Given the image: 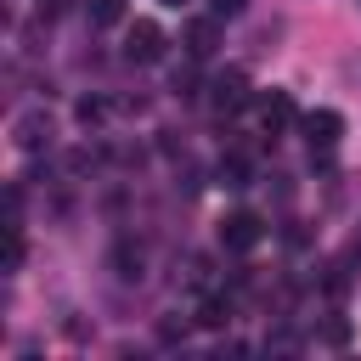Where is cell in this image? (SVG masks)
<instances>
[{
  "label": "cell",
  "instance_id": "cell-3",
  "mask_svg": "<svg viewBox=\"0 0 361 361\" xmlns=\"http://www.w3.org/2000/svg\"><path fill=\"white\" fill-rule=\"evenodd\" d=\"M254 107H259V130H265V135H282L288 124H299V107H293L288 90H265Z\"/></svg>",
  "mask_w": 361,
  "mask_h": 361
},
{
  "label": "cell",
  "instance_id": "cell-11",
  "mask_svg": "<svg viewBox=\"0 0 361 361\" xmlns=\"http://www.w3.org/2000/svg\"><path fill=\"white\" fill-rule=\"evenodd\" d=\"M23 254H28L23 226H6V271H23Z\"/></svg>",
  "mask_w": 361,
  "mask_h": 361
},
{
  "label": "cell",
  "instance_id": "cell-5",
  "mask_svg": "<svg viewBox=\"0 0 361 361\" xmlns=\"http://www.w3.org/2000/svg\"><path fill=\"white\" fill-rule=\"evenodd\" d=\"M180 45H186V56H192V62L214 56V45H220V17H192V23H186V34H180Z\"/></svg>",
  "mask_w": 361,
  "mask_h": 361
},
{
  "label": "cell",
  "instance_id": "cell-2",
  "mask_svg": "<svg viewBox=\"0 0 361 361\" xmlns=\"http://www.w3.org/2000/svg\"><path fill=\"white\" fill-rule=\"evenodd\" d=\"M299 130H305L310 152H327V147H338V135H344V118H338L333 107H310V113L299 118Z\"/></svg>",
  "mask_w": 361,
  "mask_h": 361
},
{
  "label": "cell",
  "instance_id": "cell-16",
  "mask_svg": "<svg viewBox=\"0 0 361 361\" xmlns=\"http://www.w3.org/2000/svg\"><path fill=\"white\" fill-rule=\"evenodd\" d=\"M158 6H175V11H180V6H186V0H158Z\"/></svg>",
  "mask_w": 361,
  "mask_h": 361
},
{
  "label": "cell",
  "instance_id": "cell-12",
  "mask_svg": "<svg viewBox=\"0 0 361 361\" xmlns=\"http://www.w3.org/2000/svg\"><path fill=\"white\" fill-rule=\"evenodd\" d=\"M73 113H79V124H102V118H107V102H102V96H85Z\"/></svg>",
  "mask_w": 361,
  "mask_h": 361
},
{
  "label": "cell",
  "instance_id": "cell-14",
  "mask_svg": "<svg viewBox=\"0 0 361 361\" xmlns=\"http://www.w3.org/2000/svg\"><path fill=\"white\" fill-rule=\"evenodd\" d=\"M243 6H248V0H214V17H237Z\"/></svg>",
  "mask_w": 361,
  "mask_h": 361
},
{
  "label": "cell",
  "instance_id": "cell-13",
  "mask_svg": "<svg viewBox=\"0 0 361 361\" xmlns=\"http://www.w3.org/2000/svg\"><path fill=\"white\" fill-rule=\"evenodd\" d=\"M322 338H327V344H344V338H350V322H327Z\"/></svg>",
  "mask_w": 361,
  "mask_h": 361
},
{
  "label": "cell",
  "instance_id": "cell-15",
  "mask_svg": "<svg viewBox=\"0 0 361 361\" xmlns=\"http://www.w3.org/2000/svg\"><path fill=\"white\" fill-rule=\"evenodd\" d=\"M344 259H350V265H361V231L350 237V248H344Z\"/></svg>",
  "mask_w": 361,
  "mask_h": 361
},
{
  "label": "cell",
  "instance_id": "cell-10",
  "mask_svg": "<svg viewBox=\"0 0 361 361\" xmlns=\"http://www.w3.org/2000/svg\"><path fill=\"white\" fill-rule=\"evenodd\" d=\"M226 322H231V305L226 299H203L197 305V327H226Z\"/></svg>",
  "mask_w": 361,
  "mask_h": 361
},
{
  "label": "cell",
  "instance_id": "cell-9",
  "mask_svg": "<svg viewBox=\"0 0 361 361\" xmlns=\"http://www.w3.org/2000/svg\"><path fill=\"white\" fill-rule=\"evenodd\" d=\"M85 17L96 28H113V23H124V0H85Z\"/></svg>",
  "mask_w": 361,
  "mask_h": 361
},
{
  "label": "cell",
  "instance_id": "cell-6",
  "mask_svg": "<svg viewBox=\"0 0 361 361\" xmlns=\"http://www.w3.org/2000/svg\"><path fill=\"white\" fill-rule=\"evenodd\" d=\"M209 102H214L220 113H237V107L248 102V73H237V68H231V73H220V79L209 85Z\"/></svg>",
  "mask_w": 361,
  "mask_h": 361
},
{
  "label": "cell",
  "instance_id": "cell-1",
  "mask_svg": "<svg viewBox=\"0 0 361 361\" xmlns=\"http://www.w3.org/2000/svg\"><path fill=\"white\" fill-rule=\"evenodd\" d=\"M259 237H265V220H259V214H248V209H237V214H226V220H220V248H231V254L259 248Z\"/></svg>",
  "mask_w": 361,
  "mask_h": 361
},
{
  "label": "cell",
  "instance_id": "cell-7",
  "mask_svg": "<svg viewBox=\"0 0 361 361\" xmlns=\"http://www.w3.org/2000/svg\"><path fill=\"white\" fill-rule=\"evenodd\" d=\"M11 135H17L23 152H39V147L51 141V118H45V113H23V118L11 124Z\"/></svg>",
  "mask_w": 361,
  "mask_h": 361
},
{
  "label": "cell",
  "instance_id": "cell-8",
  "mask_svg": "<svg viewBox=\"0 0 361 361\" xmlns=\"http://www.w3.org/2000/svg\"><path fill=\"white\" fill-rule=\"evenodd\" d=\"M214 175H220V186H231V192H243L254 169H248V158H237V152H231V158H220V169H214Z\"/></svg>",
  "mask_w": 361,
  "mask_h": 361
},
{
  "label": "cell",
  "instance_id": "cell-4",
  "mask_svg": "<svg viewBox=\"0 0 361 361\" xmlns=\"http://www.w3.org/2000/svg\"><path fill=\"white\" fill-rule=\"evenodd\" d=\"M164 45H169V39H164L158 23H130V34H124V56H130V62H158Z\"/></svg>",
  "mask_w": 361,
  "mask_h": 361
}]
</instances>
